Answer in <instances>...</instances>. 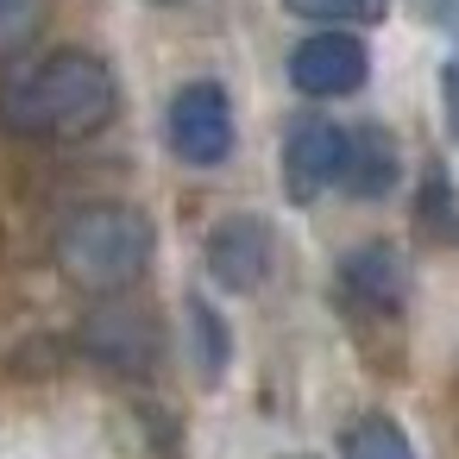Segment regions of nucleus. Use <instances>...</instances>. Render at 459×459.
Here are the masks:
<instances>
[{
  "label": "nucleus",
  "instance_id": "obj_1",
  "mask_svg": "<svg viewBox=\"0 0 459 459\" xmlns=\"http://www.w3.org/2000/svg\"><path fill=\"white\" fill-rule=\"evenodd\" d=\"M120 82L89 51H51L0 82V120L20 139H89L114 120Z\"/></svg>",
  "mask_w": 459,
  "mask_h": 459
},
{
  "label": "nucleus",
  "instance_id": "obj_2",
  "mask_svg": "<svg viewBox=\"0 0 459 459\" xmlns=\"http://www.w3.org/2000/svg\"><path fill=\"white\" fill-rule=\"evenodd\" d=\"M152 221L126 202H89L57 227V264L82 296H120L145 277Z\"/></svg>",
  "mask_w": 459,
  "mask_h": 459
},
{
  "label": "nucleus",
  "instance_id": "obj_3",
  "mask_svg": "<svg viewBox=\"0 0 459 459\" xmlns=\"http://www.w3.org/2000/svg\"><path fill=\"white\" fill-rule=\"evenodd\" d=\"M170 152L183 164H195V170L227 164V152H233V108H227L221 82L177 89V101H170Z\"/></svg>",
  "mask_w": 459,
  "mask_h": 459
},
{
  "label": "nucleus",
  "instance_id": "obj_4",
  "mask_svg": "<svg viewBox=\"0 0 459 459\" xmlns=\"http://www.w3.org/2000/svg\"><path fill=\"white\" fill-rule=\"evenodd\" d=\"M365 76H371V51H365V39H352L346 26H340V32H315V39H302L296 57H290V82H296L302 95H315V101L352 95Z\"/></svg>",
  "mask_w": 459,
  "mask_h": 459
},
{
  "label": "nucleus",
  "instance_id": "obj_5",
  "mask_svg": "<svg viewBox=\"0 0 459 459\" xmlns=\"http://www.w3.org/2000/svg\"><path fill=\"white\" fill-rule=\"evenodd\" d=\"M271 271V227L258 214H227L214 233H208V277L221 290H258Z\"/></svg>",
  "mask_w": 459,
  "mask_h": 459
},
{
  "label": "nucleus",
  "instance_id": "obj_6",
  "mask_svg": "<svg viewBox=\"0 0 459 459\" xmlns=\"http://www.w3.org/2000/svg\"><path fill=\"white\" fill-rule=\"evenodd\" d=\"M340 158H346V133L327 120H296L283 139V189L290 202H315L327 183H340Z\"/></svg>",
  "mask_w": 459,
  "mask_h": 459
},
{
  "label": "nucleus",
  "instance_id": "obj_7",
  "mask_svg": "<svg viewBox=\"0 0 459 459\" xmlns=\"http://www.w3.org/2000/svg\"><path fill=\"white\" fill-rule=\"evenodd\" d=\"M82 340L114 371H152V359H158V327L139 308H95L82 321Z\"/></svg>",
  "mask_w": 459,
  "mask_h": 459
},
{
  "label": "nucleus",
  "instance_id": "obj_8",
  "mask_svg": "<svg viewBox=\"0 0 459 459\" xmlns=\"http://www.w3.org/2000/svg\"><path fill=\"white\" fill-rule=\"evenodd\" d=\"M340 283L371 308H403V296H409V271H403L396 246H384V239H371L352 258H340Z\"/></svg>",
  "mask_w": 459,
  "mask_h": 459
},
{
  "label": "nucleus",
  "instance_id": "obj_9",
  "mask_svg": "<svg viewBox=\"0 0 459 459\" xmlns=\"http://www.w3.org/2000/svg\"><path fill=\"white\" fill-rule=\"evenodd\" d=\"M340 183L365 202H377L390 183H396V139L384 126H359L346 133V158H340Z\"/></svg>",
  "mask_w": 459,
  "mask_h": 459
},
{
  "label": "nucleus",
  "instance_id": "obj_10",
  "mask_svg": "<svg viewBox=\"0 0 459 459\" xmlns=\"http://www.w3.org/2000/svg\"><path fill=\"white\" fill-rule=\"evenodd\" d=\"M183 315H189V359L202 365V384H221V377H227V359H233V340H227L221 308L202 302V296H189Z\"/></svg>",
  "mask_w": 459,
  "mask_h": 459
},
{
  "label": "nucleus",
  "instance_id": "obj_11",
  "mask_svg": "<svg viewBox=\"0 0 459 459\" xmlns=\"http://www.w3.org/2000/svg\"><path fill=\"white\" fill-rule=\"evenodd\" d=\"M415 214H421V233H428L434 246H453V239H459V195H453L446 170H428V177H421Z\"/></svg>",
  "mask_w": 459,
  "mask_h": 459
},
{
  "label": "nucleus",
  "instance_id": "obj_12",
  "mask_svg": "<svg viewBox=\"0 0 459 459\" xmlns=\"http://www.w3.org/2000/svg\"><path fill=\"white\" fill-rule=\"evenodd\" d=\"M346 459H415V446H409V434L390 415H365L346 434Z\"/></svg>",
  "mask_w": 459,
  "mask_h": 459
},
{
  "label": "nucleus",
  "instance_id": "obj_13",
  "mask_svg": "<svg viewBox=\"0 0 459 459\" xmlns=\"http://www.w3.org/2000/svg\"><path fill=\"white\" fill-rule=\"evenodd\" d=\"M296 20H321V26H377L390 13V0H283Z\"/></svg>",
  "mask_w": 459,
  "mask_h": 459
},
{
  "label": "nucleus",
  "instance_id": "obj_14",
  "mask_svg": "<svg viewBox=\"0 0 459 459\" xmlns=\"http://www.w3.org/2000/svg\"><path fill=\"white\" fill-rule=\"evenodd\" d=\"M39 26H45V0H0V57L26 51Z\"/></svg>",
  "mask_w": 459,
  "mask_h": 459
},
{
  "label": "nucleus",
  "instance_id": "obj_15",
  "mask_svg": "<svg viewBox=\"0 0 459 459\" xmlns=\"http://www.w3.org/2000/svg\"><path fill=\"white\" fill-rule=\"evenodd\" d=\"M440 101H446V126H453V139H459V64L440 70Z\"/></svg>",
  "mask_w": 459,
  "mask_h": 459
},
{
  "label": "nucleus",
  "instance_id": "obj_16",
  "mask_svg": "<svg viewBox=\"0 0 459 459\" xmlns=\"http://www.w3.org/2000/svg\"><path fill=\"white\" fill-rule=\"evenodd\" d=\"M421 7H428V20H434V26L459 32V0H421Z\"/></svg>",
  "mask_w": 459,
  "mask_h": 459
},
{
  "label": "nucleus",
  "instance_id": "obj_17",
  "mask_svg": "<svg viewBox=\"0 0 459 459\" xmlns=\"http://www.w3.org/2000/svg\"><path fill=\"white\" fill-rule=\"evenodd\" d=\"M296 459H308V453H296Z\"/></svg>",
  "mask_w": 459,
  "mask_h": 459
}]
</instances>
